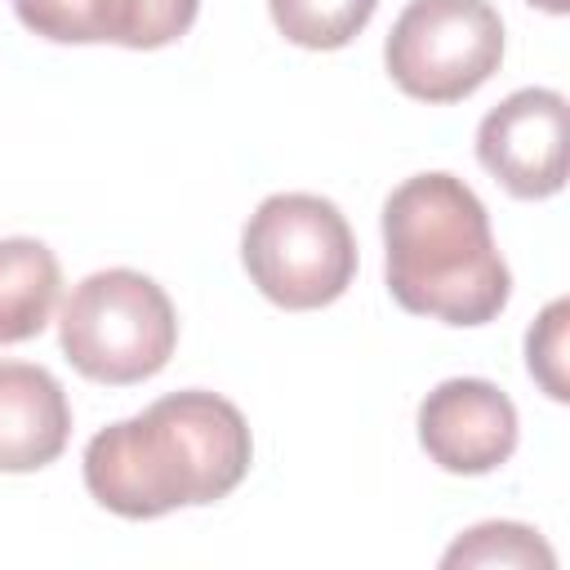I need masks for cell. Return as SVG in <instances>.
<instances>
[{"mask_svg":"<svg viewBox=\"0 0 570 570\" xmlns=\"http://www.w3.org/2000/svg\"><path fill=\"white\" fill-rule=\"evenodd\" d=\"M276 31L298 49H343L365 31L379 0H267Z\"/></svg>","mask_w":570,"mask_h":570,"instance_id":"30bf717a","label":"cell"},{"mask_svg":"<svg viewBox=\"0 0 570 570\" xmlns=\"http://www.w3.org/2000/svg\"><path fill=\"white\" fill-rule=\"evenodd\" d=\"M240 263L263 298L289 312H312L352 285L356 236L334 200L312 191H276L249 214Z\"/></svg>","mask_w":570,"mask_h":570,"instance_id":"277c9868","label":"cell"},{"mask_svg":"<svg viewBox=\"0 0 570 570\" xmlns=\"http://www.w3.org/2000/svg\"><path fill=\"white\" fill-rule=\"evenodd\" d=\"M254 459L245 414L218 392H169L85 445L89 494L129 521L227 499Z\"/></svg>","mask_w":570,"mask_h":570,"instance_id":"6da1fadb","label":"cell"},{"mask_svg":"<svg viewBox=\"0 0 570 570\" xmlns=\"http://www.w3.org/2000/svg\"><path fill=\"white\" fill-rule=\"evenodd\" d=\"M476 160L521 200L566 187V98L557 89H517L476 129Z\"/></svg>","mask_w":570,"mask_h":570,"instance_id":"8992f818","label":"cell"},{"mask_svg":"<svg viewBox=\"0 0 570 570\" xmlns=\"http://www.w3.org/2000/svg\"><path fill=\"white\" fill-rule=\"evenodd\" d=\"M27 31L58 45H98L111 27V0H13Z\"/></svg>","mask_w":570,"mask_h":570,"instance_id":"4fadbf2b","label":"cell"},{"mask_svg":"<svg viewBox=\"0 0 570 570\" xmlns=\"http://www.w3.org/2000/svg\"><path fill=\"white\" fill-rule=\"evenodd\" d=\"M566 321H570V303L557 298V303L543 307V316L525 334V365H530V374L543 383V392L552 401H570V379H566Z\"/></svg>","mask_w":570,"mask_h":570,"instance_id":"5bb4252c","label":"cell"},{"mask_svg":"<svg viewBox=\"0 0 570 570\" xmlns=\"http://www.w3.org/2000/svg\"><path fill=\"white\" fill-rule=\"evenodd\" d=\"M534 9H543V13H566L570 9V0H530Z\"/></svg>","mask_w":570,"mask_h":570,"instance_id":"9a60e30c","label":"cell"},{"mask_svg":"<svg viewBox=\"0 0 570 570\" xmlns=\"http://www.w3.org/2000/svg\"><path fill=\"white\" fill-rule=\"evenodd\" d=\"M441 566H517V570L539 566V570H552L557 557L539 539V530H530L521 521H481L445 548Z\"/></svg>","mask_w":570,"mask_h":570,"instance_id":"8fae6325","label":"cell"},{"mask_svg":"<svg viewBox=\"0 0 570 570\" xmlns=\"http://www.w3.org/2000/svg\"><path fill=\"white\" fill-rule=\"evenodd\" d=\"M71 436V405L45 365L0 361V472L49 468Z\"/></svg>","mask_w":570,"mask_h":570,"instance_id":"ba28073f","label":"cell"},{"mask_svg":"<svg viewBox=\"0 0 570 570\" xmlns=\"http://www.w3.org/2000/svg\"><path fill=\"white\" fill-rule=\"evenodd\" d=\"M387 289L414 316L485 325L508 307L512 276L476 191L445 174L405 178L383 205Z\"/></svg>","mask_w":570,"mask_h":570,"instance_id":"7a4b0ae2","label":"cell"},{"mask_svg":"<svg viewBox=\"0 0 570 570\" xmlns=\"http://www.w3.org/2000/svg\"><path fill=\"white\" fill-rule=\"evenodd\" d=\"M58 343L85 379L125 387L165 370L178 343V316L151 276L107 267L85 276L62 303Z\"/></svg>","mask_w":570,"mask_h":570,"instance_id":"3957f363","label":"cell"},{"mask_svg":"<svg viewBox=\"0 0 570 570\" xmlns=\"http://www.w3.org/2000/svg\"><path fill=\"white\" fill-rule=\"evenodd\" d=\"M387 76L419 102H459L503 62V18L490 0H410L383 45Z\"/></svg>","mask_w":570,"mask_h":570,"instance_id":"5b68a950","label":"cell"},{"mask_svg":"<svg viewBox=\"0 0 570 570\" xmlns=\"http://www.w3.org/2000/svg\"><path fill=\"white\" fill-rule=\"evenodd\" d=\"M200 0H111V45L125 49H160L196 22Z\"/></svg>","mask_w":570,"mask_h":570,"instance_id":"7c38bea8","label":"cell"},{"mask_svg":"<svg viewBox=\"0 0 570 570\" xmlns=\"http://www.w3.org/2000/svg\"><path fill=\"white\" fill-rule=\"evenodd\" d=\"M62 272L45 240L9 236L0 240V343L36 338L58 303Z\"/></svg>","mask_w":570,"mask_h":570,"instance_id":"9c48e42d","label":"cell"},{"mask_svg":"<svg viewBox=\"0 0 570 570\" xmlns=\"http://www.w3.org/2000/svg\"><path fill=\"white\" fill-rule=\"evenodd\" d=\"M428 459L454 476H481L517 450V405L485 379H445L419 405Z\"/></svg>","mask_w":570,"mask_h":570,"instance_id":"52a82bcc","label":"cell"}]
</instances>
